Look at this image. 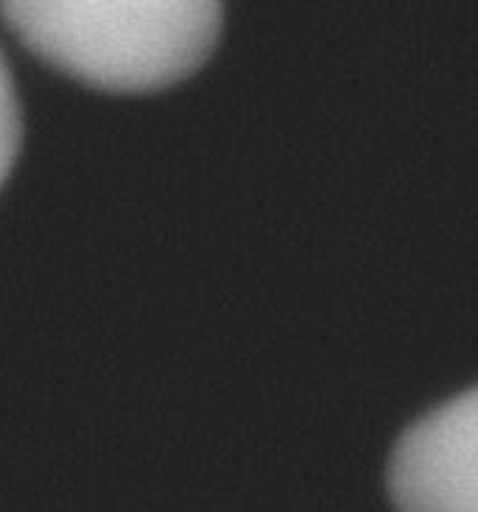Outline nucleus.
I'll list each match as a JSON object with an SVG mask.
<instances>
[{
	"label": "nucleus",
	"instance_id": "obj_1",
	"mask_svg": "<svg viewBox=\"0 0 478 512\" xmlns=\"http://www.w3.org/2000/svg\"><path fill=\"white\" fill-rule=\"evenodd\" d=\"M0 17L48 68L140 96L205 68L219 48L224 0H0Z\"/></svg>",
	"mask_w": 478,
	"mask_h": 512
},
{
	"label": "nucleus",
	"instance_id": "obj_2",
	"mask_svg": "<svg viewBox=\"0 0 478 512\" xmlns=\"http://www.w3.org/2000/svg\"><path fill=\"white\" fill-rule=\"evenodd\" d=\"M395 512H478V395L467 389L400 434L386 468Z\"/></svg>",
	"mask_w": 478,
	"mask_h": 512
},
{
	"label": "nucleus",
	"instance_id": "obj_3",
	"mask_svg": "<svg viewBox=\"0 0 478 512\" xmlns=\"http://www.w3.org/2000/svg\"><path fill=\"white\" fill-rule=\"evenodd\" d=\"M23 143V110L14 87L12 70L0 51V188L9 180Z\"/></svg>",
	"mask_w": 478,
	"mask_h": 512
}]
</instances>
